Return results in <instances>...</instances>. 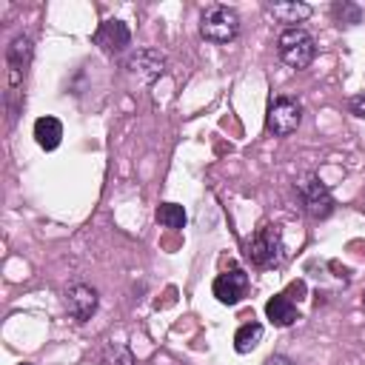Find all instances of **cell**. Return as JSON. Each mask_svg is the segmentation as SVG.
<instances>
[{
    "instance_id": "1",
    "label": "cell",
    "mask_w": 365,
    "mask_h": 365,
    "mask_svg": "<svg viewBox=\"0 0 365 365\" xmlns=\"http://www.w3.org/2000/svg\"><path fill=\"white\" fill-rule=\"evenodd\" d=\"M245 259L254 268H277L285 257V242H282V231L274 222L259 225L245 242H242Z\"/></svg>"
},
{
    "instance_id": "2",
    "label": "cell",
    "mask_w": 365,
    "mask_h": 365,
    "mask_svg": "<svg viewBox=\"0 0 365 365\" xmlns=\"http://www.w3.org/2000/svg\"><path fill=\"white\" fill-rule=\"evenodd\" d=\"M200 34L214 46H228L240 37V14L231 6L211 3L200 14Z\"/></svg>"
},
{
    "instance_id": "3",
    "label": "cell",
    "mask_w": 365,
    "mask_h": 365,
    "mask_svg": "<svg viewBox=\"0 0 365 365\" xmlns=\"http://www.w3.org/2000/svg\"><path fill=\"white\" fill-rule=\"evenodd\" d=\"M277 54L285 66L291 68H308L317 57V40L299 26V29H285L279 37H277Z\"/></svg>"
},
{
    "instance_id": "4",
    "label": "cell",
    "mask_w": 365,
    "mask_h": 365,
    "mask_svg": "<svg viewBox=\"0 0 365 365\" xmlns=\"http://www.w3.org/2000/svg\"><path fill=\"white\" fill-rule=\"evenodd\" d=\"M302 123V106L294 97H274L265 111V128L274 137H288Z\"/></svg>"
},
{
    "instance_id": "5",
    "label": "cell",
    "mask_w": 365,
    "mask_h": 365,
    "mask_svg": "<svg viewBox=\"0 0 365 365\" xmlns=\"http://www.w3.org/2000/svg\"><path fill=\"white\" fill-rule=\"evenodd\" d=\"M297 194H299V202H302V208H305V214L311 217V220H325V217H331V211H334V197H331V191H328V185L319 180V177H302L299 182H297Z\"/></svg>"
},
{
    "instance_id": "6",
    "label": "cell",
    "mask_w": 365,
    "mask_h": 365,
    "mask_svg": "<svg viewBox=\"0 0 365 365\" xmlns=\"http://www.w3.org/2000/svg\"><path fill=\"white\" fill-rule=\"evenodd\" d=\"M125 71L143 83V86H151L154 80H160L165 74V57L157 51V48H137L128 54L125 60Z\"/></svg>"
},
{
    "instance_id": "7",
    "label": "cell",
    "mask_w": 365,
    "mask_h": 365,
    "mask_svg": "<svg viewBox=\"0 0 365 365\" xmlns=\"http://www.w3.org/2000/svg\"><path fill=\"white\" fill-rule=\"evenodd\" d=\"M211 291H214V297H217L222 305H237V302L248 294V274H245L242 268H228V271L217 274Z\"/></svg>"
},
{
    "instance_id": "8",
    "label": "cell",
    "mask_w": 365,
    "mask_h": 365,
    "mask_svg": "<svg viewBox=\"0 0 365 365\" xmlns=\"http://www.w3.org/2000/svg\"><path fill=\"white\" fill-rule=\"evenodd\" d=\"M97 302H100L97 291L91 285H86V282H74V285L66 288V311L77 322H88L94 317V311H97Z\"/></svg>"
},
{
    "instance_id": "9",
    "label": "cell",
    "mask_w": 365,
    "mask_h": 365,
    "mask_svg": "<svg viewBox=\"0 0 365 365\" xmlns=\"http://www.w3.org/2000/svg\"><path fill=\"white\" fill-rule=\"evenodd\" d=\"M94 43L106 51V54H120L125 51V46L131 43V29L123 20H106L100 23V29L94 31Z\"/></svg>"
},
{
    "instance_id": "10",
    "label": "cell",
    "mask_w": 365,
    "mask_h": 365,
    "mask_svg": "<svg viewBox=\"0 0 365 365\" xmlns=\"http://www.w3.org/2000/svg\"><path fill=\"white\" fill-rule=\"evenodd\" d=\"M265 317H268L271 325L288 328V325H294V322L299 319V308H297V302H294L288 294H274V297L265 302Z\"/></svg>"
},
{
    "instance_id": "11",
    "label": "cell",
    "mask_w": 365,
    "mask_h": 365,
    "mask_svg": "<svg viewBox=\"0 0 365 365\" xmlns=\"http://www.w3.org/2000/svg\"><path fill=\"white\" fill-rule=\"evenodd\" d=\"M311 6L302 3V0H288V3H271L268 6V14L279 23H285L288 29H299V23H305L311 17Z\"/></svg>"
},
{
    "instance_id": "12",
    "label": "cell",
    "mask_w": 365,
    "mask_h": 365,
    "mask_svg": "<svg viewBox=\"0 0 365 365\" xmlns=\"http://www.w3.org/2000/svg\"><path fill=\"white\" fill-rule=\"evenodd\" d=\"M34 140H37L40 148L54 151L60 145V140H63V123L57 117H48V114L46 117H37V123H34Z\"/></svg>"
},
{
    "instance_id": "13",
    "label": "cell",
    "mask_w": 365,
    "mask_h": 365,
    "mask_svg": "<svg viewBox=\"0 0 365 365\" xmlns=\"http://www.w3.org/2000/svg\"><path fill=\"white\" fill-rule=\"evenodd\" d=\"M29 57H31V40H29L26 34H20V37H14V40H11V46H9V66H11V86H17V83H20V71L26 68V63H29Z\"/></svg>"
},
{
    "instance_id": "14",
    "label": "cell",
    "mask_w": 365,
    "mask_h": 365,
    "mask_svg": "<svg viewBox=\"0 0 365 365\" xmlns=\"http://www.w3.org/2000/svg\"><path fill=\"white\" fill-rule=\"evenodd\" d=\"M262 342V325L259 322H245L234 334V351L237 354H251Z\"/></svg>"
},
{
    "instance_id": "15",
    "label": "cell",
    "mask_w": 365,
    "mask_h": 365,
    "mask_svg": "<svg viewBox=\"0 0 365 365\" xmlns=\"http://www.w3.org/2000/svg\"><path fill=\"white\" fill-rule=\"evenodd\" d=\"M157 222L163 228H182L185 225V208L177 202H163L157 208Z\"/></svg>"
},
{
    "instance_id": "16",
    "label": "cell",
    "mask_w": 365,
    "mask_h": 365,
    "mask_svg": "<svg viewBox=\"0 0 365 365\" xmlns=\"http://www.w3.org/2000/svg\"><path fill=\"white\" fill-rule=\"evenodd\" d=\"M103 365H134V354L123 342H108L103 351Z\"/></svg>"
},
{
    "instance_id": "17",
    "label": "cell",
    "mask_w": 365,
    "mask_h": 365,
    "mask_svg": "<svg viewBox=\"0 0 365 365\" xmlns=\"http://www.w3.org/2000/svg\"><path fill=\"white\" fill-rule=\"evenodd\" d=\"M334 17L339 23H359V9L351 6V3H336L334 6Z\"/></svg>"
},
{
    "instance_id": "18",
    "label": "cell",
    "mask_w": 365,
    "mask_h": 365,
    "mask_svg": "<svg viewBox=\"0 0 365 365\" xmlns=\"http://www.w3.org/2000/svg\"><path fill=\"white\" fill-rule=\"evenodd\" d=\"M348 108H351V114H356V117H365V91L354 94V97L348 100Z\"/></svg>"
},
{
    "instance_id": "19",
    "label": "cell",
    "mask_w": 365,
    "mask_h": 365,
    "mask_svg": "<svg viewBox=\"0 0 365 365\" xmlns=\"http://www.w3.org/2000/svg\"><path fill=\"white\" fill-rule=\"evenodd\" d=\"M262 365H294V362H291L288 356H279V354H271V356H268V359H265Z\"/></svg>"
},
{
    "instance_id": "20",
    "label": "cell",
    "mask_w": 365,
    "mask_h": 365,
    "mask_svg": "<svg viewBox=\"0 0 365 365\" xmlns=\"http://www.w3.org/2000/svg\"><path fill=\"white\" fill-rule=\"evenodd\" d=\"M23 365H29V362H23Z\"/></svg>"
},
{
    "instance_id": "21",
    "label": "cell",
    "mask_w": 365,
    "mask_h": 365,
    "mask_svg": "<svg viewBox=\"0 0 365 365\" xmlns=\"http://www.w3.org/2000/svg\"><path fill=\"white\" fill-rule=\"evenodd\" d=\"M362 302H365V297H362Z\"/></svg>"
}]
</instances>
